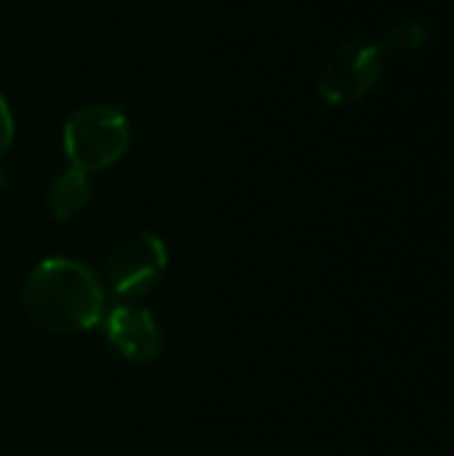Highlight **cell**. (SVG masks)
<instances>
[{
    "label": "cell",
    "mask_w": 454,
    "mask_h": 456,
    "mask_svg": "<svg viewBox=\"0 0 454 456\" xmlns=\"http://www.w3.org/2000/svg\"><path fill=\"white\" fill-rule=\"evenodd\" d=\"M21 305L27 318L54 334L91 331L104 318V291L99 278L80 262L43 259L24 281Z\"/></svg>",
    "instance_id": "1"
},
{
    "label": "cell",
    "mask_w": 454,
    "mask_h": 456,
    "mask_svg": "<svg viewBox=\"0 0 454 456\" xmlns=\"http://www.w3.org/2000/svg\"><path fill=\"white\" fill-rule=\"evenodd\" d=\"M64 155L83 174L115 166L131 144L128 118L110 104H88L78 110L62 131Z\"/></svg>",
    "instance_id": "2"
},
{
    "label": "cell",
    "mask_w": 454,
    "mask_h": 456,
    "mask_svg": "<svg viewBox=\"0 0 454 456\" xmlns=\"http://www.w3.org/2000/svg\"><path fill=\"white\" fill-rule=\"evenodd\" d=\"M385 72L380 43L345 40L334 45L318 69V94L329 104H353L369 96Z\"/></svg>",
    "instance_id": "3"
},
{
    "label": "cell",
    "mask_w": 454,
    "mask_h": 456,
    "mask_svg": "<svg viewBox=\"0 0 454 456\" xmlns=\"http://www.w3.org/2000/svg\"><path fill=\"white\" fill-rule=\"evenodd\" d=\"M169 265L166 243L153 232L123 238L107 256L110 286L118 297H142L155 289Z\"/></svg>",
    "instance_id": "4"
},
{
    "label": "cell",
    "mask_w": 454,
    "mask_h": 456,
    "mask_svg": "<svg viewBox=\"0 0 454 456\" xmlns=\"http://www.w3.org/2000/svg\"><path fill=\"white\" fill-rule=\"evenodd\" d=\"M102 323L110 345L128 363H150L161 355L163 334L158 329V321L147 310L118 305L110 310V315L102 318Z\"/></svg>",
    "instance_id": "5"
},
{
    "label": "cell",
    "mask_w": 454,
    "mask_h": 456,
    "mask_svg": "<svg viewBox=\"0 0 454 456\" xmlns=\"http://www.w3.org/2000/svg\"><path fill=\"white\" fill-rule=\"evenodd\" d=\"M91 198V187H88V174L78 171V168H67L62 171L51 187H48V195H45V203H48V211L54 219L59 222H67L72 219L75 214L83 211V206L88 203Z\"/></svg>",
    "instance_id": "6"
},
{
    "label": "cell",
    "mask_w": 454,
    "mask_h": 456,
    "mask_svg": "<svg viewBox=\"0 0 454 456\" xmlns=\"http://www.w3.org/2000/svg\"><path fill=\"white\" fill-rule=\"evenodd\" d=\"M425 40H428V29L423 24H417V21H399V24H393L385 32L380 48H383L385 56H404V53H412V51L423 48Z\"/></svg>",
    "instance_id": "7"
},
{
    "label": "cell",
    "mask_w": 454,
    "mask_h": 456,
    "mask_svg": "<svg viewBox=\"0 0 454 456\" xmlns=\"http://www.w3.org/2000/svg\"><path fill=\"white\" fill-rule=\"evenodd\" d=\"M13 136H16L13 115H11V107H8L5 96L0 94V155L11 150V144H13Z\"/></svg>",
    "instance_id": "8"
}]
</instances>
